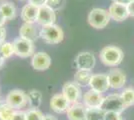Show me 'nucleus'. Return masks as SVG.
<instances>
[{"instance_id": "32", "label": "nucleus", "mask_w": 134, "mask_h": 120, "mask_svg": "<svg viewBox=\"0 0 134 120\" xmlns=\"http://www.w3.org/2000/svg\"><path fill=\"white\" fill-rule=\"evenodd\" d=\"M127 8H128V12H129V16L131 17H134V0H132L128 5H127Z\"/></svg>"}, {"instance_id": "18", "label": "nucleus", "mask_w": 134, "mask_h": 120, "mask_svg": "<svg viewBox=\"0 0 134 120\" xmlns=\"http://www.w3.org/2000/svg\"><path fill=\"white\" fill-rule=\"evenodd\" d=\"M39 7L33 5L31 3H28L22 7L20 12V17L24 23H35L37 21Z\"/></svg>"}, {"instance_id": "20", "label": "nucleus", "mask_w": 134, "mask_h": 120, "mask_svg": "<svg viewBox=\"0 0 134 120\" xmlns=\"http://www.w3.org/2000/svg\"><path fill=\"white\" fill-rule=\"evenodd\" d=\"M28 95V105L30 108L38 109L39 106L42 103V94L41 92L36 90V89H32L27 93Z\"/></svg>"}, {"instance_id": "26", "label": "nucleus", "mask_w": 134, "mask_h": 120, "mask_svg": "<svg viewBox=\"0 0 134 120\" xmlns=\"http://www.w3.org/2000/svg\"><path fill=\"white\" fill-rule=\"evenodd\" d=\"M26 114V120H43L44 114L39 109L29 108L25 111Z\"/></svg>"}, {"instance_id": "37", "label": "nucleus", "mask_w": 134, "mask_h": 120, "mask_svg": "<svg viewBox=\"0 0 134 120\" xmlns=\"http://www.w3.org/2000/svg\"><path fill=\"white\" fill-rule=\"evenodd\" d=\"M3 101H2V100H1V98H0V106H1V105H2V104H3Z\"/></svg>"}, {"instance_id": "38", "label": "nucleus", "mask_w": 134, "mask_h": 120, "mask_svg": "<svg viewBox=\"0 0 134 120\" xmlns=\"http://www.w3.org/2000/svg\"><path fill=\"white\" fill-rule=\"evenodd\" d=\"M20 1H25V0H20Z\"/></svg>"}, {"instance_id": "33", "label": "nucleus", "mask_w": 134, "mask_h": 120, "mask_svg": "<svg viewBox=\"0 0 134 120\" xmlns=\"http://www.w3.org/2000/svg\"><path fill=\"white\" fill-rule=\"evenodd\" d=\"M113 2L115 3H119V4H124V5H128L129 3L132 1V0H112Z\"/></svg>"}, {"instance_id": "34", "label": "nucleus", "mask_w": 134, "mask_h": 120, "mask_svg": "<svg viewBox=\"0 0 134 120\" xmlns=\"http://www.w3.org/2000/svg\"><path fill=\"white\" fill-rule=\"evenodd\" d=\"M6 18L5 16L3 15V13L1 12V10H0V26H4V24L6 23Z\"/></svg>"}, {"instance_id": "8", "label": "nucleus", "mask_w": 134, "mask_h": 120, "mask_svg": "<svg viewBox=\"0 0 134 120\" xmlns=\"http://www.w3.org/2000/svg\"><path fill=\"white\" fill-rule=\"evenodd\" d=\"M56 14L55 10H53L51 7L48 5H42L39 7L38 10V16H37V21L41 26H46V25H51L55 24Z\"/></svg>"}, {"instance_id": "15", "label": "nucleus", "mask_w": 134, "mask_h": 120, "mask_svg": "<svg viewBox=\"0 0 134 120\" xmlns=\"http://www.w3.org/2000/svg\"><path fill=\"white\" fill-rule=\"evenodd\" d=\"M19 37L35 42L39 38V30L34 23H23L19 29Z\"/></svg>"}, {"instance_id": "29", "label": "nucleus", "mask_w": 134, "mask_h": 120, "mask_svg": "<svg viewBox=\"0 0 134 120\" xmlns=\"http://www.w3.org/2000/svg\"><path fill=\"white\" fill-rule=\"evenodd\" d=\"M12 120H26V114L23 110H16Z\"/></svg>"}, {"instance_id": "1", "label": "nucleus", "mask_w": 134, "mask_h": 120, "mask_svg": "<svg viewBox=\"0 0 134 120\" xmlns=\"http://www.w3.org/2000/svg\"><path fill=\"white\" fill-rule=\"evenodd\" d=\"M101 62L109 67H116L122 62L124 53L122 49L118 46L109 45L104 47L99 54Z\"/></svg>"}, {"instance_id": "35", "label": "nucleus", "mask_w": 134, "mask_h": 120, "mask_svg": "<svg viewBox=\"0 0 134 120\" xmlns=\"http://www.w3.org/2000/svg\"><path fill=\"white\" fill-rule=\"evenodd\" d=\"M43 120H57V118H56L55 116H53V115L47 114V115H44Z\"/></svg>"}, {"instance_id": "27", "label": "nucleus", "mask_w": 134, "mask_h": 120, "mask_svg": "<svg viewBox=\"0 0 134 120\" xmlns=\"http://www.w3.org/2000/svg\"><path fill=\"white\" fill-rule=\"evenodd\" d=\"M65 4V0H47L46 5L51 7L53 10H59Z\"/></svg>"}, {"instance_id": "21", "label": "nucleus", "mask_w": 134, "mask_h": 120, "mask_svg": "<svg viewBox=\"0 0 134 120\" xmlns=\"http://www.w3.org/2000/svg\"><path fill=\"white\" fill-rule=\"evenodd\" d=\"M0 10L5 16L6 20H12L16 17V7L11 2H2L0 4Z\"/></svg>"}, {"instance_id": "16", "label": "nucleus", "mask_w": 134, "mask_h": 120, "mask_svg": "<svg viewBox=\"0 0 134 120\" xmlns=\"http://www.w3.org/2000/svg\"><path fill=\"white\" fill-rule=\"evenodd\" d=\"M108 79H109V84L111 88L114 89H119L122 88L125 82H126V75L122 70L118 68H113L108 72Z\"/></svg>"}, {"instance_id": "14", "label": "nucleus", "mask_w": 134, "mask_h": 120, "mask_svg": "<svg viewBox=\"0 0 134 120\" xmlns=\"http://www.w3.org/2000/svg\"><path fill=\"white\" fill-rule=\"evenodd\" d=\"M50 108L56 113H64L67 112L68 108L70 107V102L62 93L54 94L50 99Z\"/></svg>"}, {"instance_id": "9", "label": "nucleus", "mask_w": 134, "mask_h": 120, "mask_svg": "<svg viewBox=\"0 0 134 120\" xmlns=\"http://www.w3.org/2000/svg\"><path fill=\"white\" fill-rule=\"evenodd\" d=\"M75 63L78 69L82 70H92L94 68L96 59H95L94 54L92 52L84 51L80 52L75 58Z\"/></svg>"}, {"instance_id": "2", "label": "nucleus", "mask_w": 134, "mask_h": 120, "mask_svg": "<svg viewBox=\"0 0 134 120\" xmlns=\"http://www.w3.org/2000/svg\"><path fill=\"white\" fill-rule=\"evenodd\" d=\"M39 37L49 44H58L64 39V32L60 26L56 24L41 26L39 30Z\"/></svg>"}, {"instance_id": "6", "label": "nucleus", "mask_w": 134, "mask_h": 120, "mask_svg": "<svg viewBox=\"0 0 134 120\" xmlns=\"http://www.w3.org/2000/svg\"><path fill=\"white\" fill-rule=\"evenodd\" d=\"M12 43H13L14 52L16 56L20 58H28L30 56H33L34 50H35L34 42L18 37L16 39H14Z\"/></svg>"}, {"instance_id": "13", "label": "nucleus", "mask_w": 134, "mask_h": 120, "mask_svg": "<svg viewBox=\"0 0 134 120\" xmlns=\"http://www.w3.org/2000/svg\"><path fill=\"white\" fill-rule=\"evenodd\" d=\"M108 13L111 19L117 21V22H121L124 21L127 17H129V12L127 5L124 4H119V3H115L113 2L111 5L108 8Z\"/></svg>"}, {"instance_id": "24", "label": "nucleus", "mask_w": 134, "mask_h": 120, "mask_svg": "<svg viewBox=\"0 0 134 120\" xmlns=\"http://www.w3.org/2000/svg\"><path fill=\"white\" fill-rule=\"evenodd\" d=\"M0 55L7 59L10 58L12 55H15L14 52V47H13V43L11 42H3L0 44Z\"/></svg>"}, {"instance_id": "23", "label": "nucleus", "mask_w": 134, "mask_h": 120, "mask_svg": "<svg viewBox=\"0 0 134 120\" xmlns=\"http://www.w3.org/2000/svg\"><path fill=\"white\" fill-rule=\"evenodd\" d=\"M15 111V109L4 102L0 106V120H12Z\"/></svg>"}, {"instance_id": "17", "label": "nucleus", "mask_w": 134, "mask_h": 120, "mask_svg": "<svg viewBox=\"0 0 134 120\" xmlns=\"http://www.w3.org/2000/svg\"><path fill=\"white\" fill-rule=\"evenodd\" d=\"M86 109L87 107L83 103L71 104L66 112L67 118L68 120H86Z\"/></svg>"}, {"instance_id": "11", "label": "nucleus", "mask_w": 134, "mask_h": 120, "mask_svg": "<svg viewBox=\"0 0 134 120\" xmlns=\"http://www.w3.org/2000/svg\"><path fill=\"white\" fill-rule=\"evenodd\" d=\"M103 100L104 96L102 95V93L94 91L92 89L85 92L82 97L83 104L88 108H100Z\"/></svg>"}, {"instance_id": "7", "label": "nucleus", "mask_w": 134, "mask_h": 120, "mask_svg": "<svg viewBox=\"0 0 134 120\" xmlns=\"http://www.w3.org/2000/svg\"><path fill=\"white\" fill-rule=\"evenodd\" d=\"M90 89L97 91L99 93H104L110 88L109 84V79H108V75L104 73H97L93 74L90 80Z\"/></svg>"}, {"instance_id": "19", "label": "nucleus", "mask_w": 134, "mask_h": 120, "mask_svg": "<svg viewBox=\"0 0 134 120\" xmlns=\"http://www.w3.org/2000/svg\"><path fill=\"white\" fill-rule=\"evenodd\" d=\"M92 73L90 70H82L78 69L74 74V82L78 86H88L92 77Z\"/></svg>"}, {"instance_id": "25", "label": "nucleus", "mask_w": 134, "mask_h": 120, "mask_svg": "<svg viewBox=\"0 0 134 120\" xmlns=\"http://www.w3.org/2000/svg\"><path fill=\"white\" fill-rule=\"evenodd\" d=\"M125 105L129 107L134 104V88H126L120 94Z\"/></svg>"}, {"instance_id": "12", "label": "nucleus", "mask_w": 134, "mask_h": 120, "mask_svg": "<svg viewBox=\"0 0 134 120\" xmlns=\"http://www.w3.org/2000/svg\"><path fill=\"white\" fill-rule=\"evenodd\" d=\"M51 58L50 56L45 52H37L34 53L31 58V66L35 70L38 71H44L50 67Z\"/></svg>"}, {"instance_id": "28", "label": "nucleus", "mask_w": 134, "mask_h": 120, "mask_svg": "<svg viewBox=\"0 0 134 120\" xmlns=\"http://www.w3.org/2000/svg\"><path fill=\"white\" fill-rule=\"evenodd\" d=\"M104 120H123L121 113L119 112H113V111H108L105 112Z\"/></svg>"}, {"instance_id": "30", "label": "nucleus", "mask_w": 134, "mask_h": 120, "mask_svg": "<svg viewBox=\"0 0 134 120\" xmlns=\"http://www.w3.org/2000/svg\"><path fill=\"white\" fill-rule=\"evenodd\" d=\"M46 1L47 0H28V3H31L37 7H40V6L46 4Z\"/></svg>"}, {"instance_id": "36", "label": "nucleus", "mask_w": 134, "mask_h": 120, "mask_svg": "<svg viewBox=\"0 0 134 120\" xmlns=\"http://www.w3.org/2000/svg\"><path fill=\"white\" fill-rule=\"evenodd\" d=\"M4 61H5V58L3 57V56H1V55H0V67H1V66H3V64H4Z\"/></svg>"}, {"instance_id": "5", "label": "nucleus", "mask_w": 134, "mask_h": 120, "mask_svg": "<svg viewBox=\"0 0 134 120\" xmlns=\"http://www.w3.org/2000/svg\"><path fill=\"white\" fill-rule=\"evenodd\" d=\"M100 108L105 112L113 111V112L121 113L122 111H124L127 108V106L125 105L120 94L113 93V94H110L106 97H104V100L101 104Z\"/></svg>"}, {"instance_id": "4", "label": "nucleus", "mask_w": 134, "mask_h": 120, "mask_svg": "<svg viewBox=\"0 0 134 120\" xmlns=\"http://www.w3.org/2000/svg\"><path fill=\"white\" fill-rule=\"evenodd\" d=\"M5 103L15 110H21L28 105V95L20 89H13L8 92L5 97Z\"/></svg>"}, {"instance_id": "31", "label": "nucleus", "mask_w": 134, "mask_h": 120, "mask_svg": "<svg viewBox=\"0 0 134 120\" xmlns=\"http://www.w3.org/2000/svg\"><path fill=\"white\" fill-rule=\"evenodd\" d=\"M6 38V30L4 26H0V44L5 41Z\"/></svg>"}, {"instance_id": "10", "label": "nucleus", "mask_w": 134, "mask_h": 120, "mask_svg": "<svg viewBox=\"0 0 134 120\" xmlns=\"http://www.w3.org/2000/svg\"><path fill=\"white\" fill-rule=\"evenodd\" d=\"M61 93L67 98L70 104L78 103L81 96L80 88L75 82H65L62 86Z\"/></svg>"}, {"instance_id": "22", "label": "nucleus", "mask_w": 134, "mask_h": 120, "mask_svg": "<svg viewBox=\"0 0 134 120\" xmlns=\"http://www.w3.org/2000/svg\"><path fill=\"white\" fill-rule=\"evenodd\" d=\"M105 111L101 108H88L86 109V120H104Z\"/></svg>"}, {"instance_id": "3", "label": "nucleus", "mask_w": 134, "mask_h": 120, "mask_svg": "<svg viewBox=\"0 0 134 120\" xmlns=\"http://www.w3.org/2000/svg\"><path fill=\"white\" fill-rule=\"evenodd\" d=\"M109 13L105 9L102 8H93L88 14V23L90 26L95 29H103L105 28L110 21Z\"/></svg>"}]
</instances>
